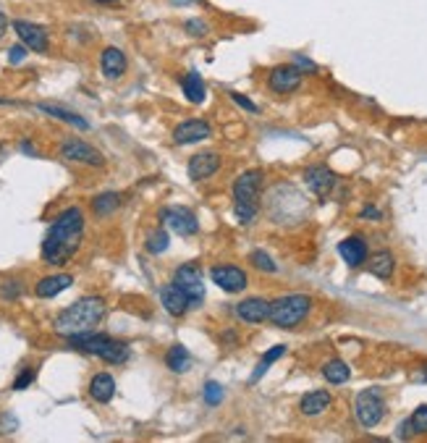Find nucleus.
I'll return each mask as SVG.
<instances>
[{
  "mask_svg": "<svg viewBox=\"0 0 427 443\" xmlns=\"http://www.w3.org/2000/svg\"><path fill=\"white\" fill-rule=\"evenodd\" d=\"M89 396L100 401V404H107L113 396H116V381H113V375H107V372H97L95 378L89 381Z\"/></svg>",
  "mask_w": 427,
  "mask_h": 443,
  "instance_id": "obj_22",
  "label": "nucleus"
},
{
  "mask_svg": "<svg viewBox=\"0 0 427 443\" xmlns=\"http://www.w3.org/2000/svg\"><path fill=\"white\" fill-rule=\"evenodd\" d=\"M181 87H184V95H186V100L189 103H194V105H200L202 100H204V82H202V76L197 71H189L186 76H184V82H181Z\"/></svg>",
  "mask_w": 427,
  "mask_h": 443,
  "instance_id": "obj_25",
  "label": "nucleus"
},
{
  "mask_svg": "<svg viewBox=\"0 0 427 443\" xmlns=\"http://www.w3.org/2000/svg\"><path fill=\"white\" fill-rule=\"evenodd\" d=\"M362 218H375V220H380V210L378 207H365V210H362Z\"/></svg>",
  "mask_w": 427,
  "mask_h": 443,
  "instance_id": "obj_39",
  "label": "nucleus"
},
{
  "mask_svg": "<svg viewBox=\"0 0 427 443\" xmlns=\"http://www.w3.org/2000/svg\"><path fill=\"white\" fill-rule=\"evenodd\" d=\"M144 247H147L150 254H160V252H166L168 250V234L157 228V231H152V234L147 236V244H144Z\"/></svg>",
  "mask_w": 427,
  "mask_h": 443,
  "instance_id": "obj_31",
  "label": "nucleus"
},
{
  "mask_svg": "<svg viewBox=\"0 0 427 443\" xmlns=\"http://www.w3.org/2000/svg\"><path fill=\"white\" fill-rule=\"evenodd\" d=\"M284 354H286V347H281V344H278V347H273V349H270V351H268V354H265V357H262V360L257 362V370L252 372L250 383H257V381H260L262 375H265V372L270 370V365H273V362H278V360H281V357H284Z\"/></svg>",
  "mask_w": 427,
  "mask_h": 443,
  "instance_id": "obj_30",
  "label": "nucleus"
},
{
  "mask_svg": "<svg viewBox=\"0 0 427 443\" xmlns=\"http://www.w3.org/2000/svg\"><path fill=\"white\" fill-rule=\"evenodd\" d=\"M13 32L19 35V40H21L29 50H35V53H48V48H50L48 32H45L40 24L21 21V19H19V21H13Z\"/></svg>",
  "mask_w": 427,
  "mask_h": 443,
  "instance_id": "obj_13",
  "label": "nucleus"
},
{
  "mask_svg": "<svg viewBox=\"0 0 427 443\" xmlns=\"http://www.w3.org/2000/svg\"><path fill=\"white\" fill-rule=\"evenodd\" d=\"M236 318L247 325H260L270 320V302L262 297H250V299L236 304Z\"/></svg>",
  "mask_w": 427,
  "mask_h": 443,
  "instance_id": "obj_14",
  "label": "nucleus"
},
{
  "mask_svg": "<svg viewBox=\"0 0 427 443\" xmlns=\"http://www.w3.org/2000/svg\"><path fill=\"white\" fill-rule=\"evenodd\" d=\"M354 412L362 428H375V425H380V419L385 417V399H383V391H380V388L362 391V394L356 396Z\"/></svg>",
  "mask_w": 427,
  "mask_h": 443,
  "instance_id": "obj_6",
  "label": "nucleus"
},
{
  "mask_svg": "<svg viewBox=\"0 0 427 443\" xmlns=\"http://www.w3.org/2000/svg\"><path fill=\"white\" fill-rule=\"evenodd\" d=\"M6 32H8V19H6V13L0 11V40H3Z\"/></svg>",
  "mask_w": 427,
  "mask_h": 443,
  "instance_id": "obj_40",
  "label": "nucleus"
},
{
  "mask_svg": "<svg viewBox=\"0 0 427 443\" xmlns=\"http://www.w3.org/2000/svg\"><path fill=\"white\" fill-rule=\"evenodd\" d=\"M84 239V213L79 207H66L50 226L42 241V260L48 265H66Z\"/></svg>",
  "mask_w": 427,
  "mask_h": 443,
  "instance_id": "obj_1",
  "label": "nucleus"
},
{
  "mask_svg": "<svg viewBox=\"0 0 427 443\" xmlns=\"http://www.w3.org/2000/svg\"><path fill=\"white\" fill-rule=\"evenodd\" d=\"M231 100H234V103H238V105H241V108L244 110H250V113H257V105H254V103H252L250 97H244V95H238V92H231Z\"/></svg>",
  "mask_w": 427,
  "mask_h": 443,
  "instance_id": "obj_37",
  "label": "nucleus"
},
{
  "mask_svg": "<svg viewBox=\"0 0 427 443\" xmlns=\"http://www.w3.org/2000/svg\"><path fill=\"white\" fill-rule=\"evenodd\" d=\"M309 312H312V297L307 294H284L270 302V320L284 331L302 325L309 318Z\"/></svg>",
  "mask_w": 427,
  "mask_h": 443,
  "instance_id": "obj_5",
  "label": "nucleus"
},
{
  "mask_svg": "<svg viewBox=\"0 0 427 443\" xmlns=\"http://www.w3.org/2000/svg\"><path fill=\"white\" fill-rule=\"evenodd\" d=\"M35 375H37V372L32 370V367H26V370L21 372V375H19L16 381H13V388H16V391H24L26 385H29V383H32V381H35Z\"/></svg>",
  "mask_w": 427,
  "mask_h": 443,
  "instance_id": "obj_36",
  "label": "nucleus"
},
{
  "mask_svg": "<svg viewBox=\"0 0 427 443\" xmlns=\"http://www.w3.org/2000/svg\"><path fill=\"white\" fill-rule=\"evenodd\" d=\"M73 284V276L69 273H55V276H45L37 281L35 286V294L40 299H53V297H58L60 291H66V288Z\"/></svg>",
  "mask_w": 427,
  "mask_h": 443,
  "instance_id": "obj_19",
  "label": "nucleus"
},
{
  "mask_svg": "<svg viewBox=\"0 0 427 443\" xmlns=\"http://www.w3.org/2000/svg\"><path fill=\"white\" fill-rule=\"evenodd\" d=\"M160 220L166 223L171 231H176L178 236H191L200 231V220L191 213L189 207H181V205H173V207H166L160 213Z\"/></svg>",
  "mask_w": 427,
  "mask_h": 443,
  "instance_id": "obj_9",
  "label": "nucleus"
},
{
  "mask_svg": "<svg viewBox=\"0 0 427 443\" xmlns=\"http://www.w3.org/2000/svg\"><path fill=\"white\" fill-rule=\"evenodd\" d=\"M166 365L171 367L173 372H186L191 367V354L186 347H181V344H176V347L168 349L166 354Z\"/></svg>",
  "mask_w": 427,
  "mask_h": 443,
  "instance_id": "obj_26",
  "label": "nucleus"
},
{
  "mask_svg": "<svg viewBox=\"0 0 427 443\" xmlns=\"http://www.w3.org/2000/svg\"><path fill=\"white\" fill-rule=\"evenodd\" d=\"M262 171H244L234 181V213L241 223H252L260 210Z\"/></svg>",
  "mask_w": 427,
  "mask_h": 443,
  "instance_id": "obj_4",
  "label": "nucleus"
},
{
  "mask_svg": "<svg viewBox=\"0 0 427 443\" xmlns=\"http://www.w3.org/2000/svg\"><path fill=\"white\" fill-rule=\"evenodd\" d=\"M202 394H204V404H210V407H218V404L223 401V385L215 383V381H210V383H204Z\"/></svg>",
  "mask_w": 427,
  "mask_h": 443,
  "instance_id": "obj_33",
  "label": "nucleus"
},
{
  "mask_svg": "<svg viewBox=\"0 0 427 443\" xmlns=\"http://www.w3.org/2000/svg\"><path fill=\"white\" fill-rule=\"evenodd\" d=\"M103 315H105V299H100V297H84V299L73 302L71 307L58 312L53 328H55V333L69 338V336L95 331V325L103 320Z\"/></svg>",
  "mask_w": 427,
  "mask_h": 443,
  "instance_id": "obj_2",
  "label": "nucleus"
},
{
  "mask_svg": "<svg viewBox=\"0 0 427 443\" xmlns=\"http://www.w3.org/2000/svg\"><path fill=\"white\" fill-rule=\"evenodd\" d=\"M250 263L254 265L257 270H262V273H275V268H278V265L270 260V254H265L262 250L252 252V254H250Z\"/></svg>",
  "mask_w": 427,
  "mask_h": 443,
  "instance_id": "obj_32",
  "label": "nucleus"
},
{
  "mask_svg": "<svg viewBox=\"0 0 427 443\" xmlns=\"http://www.w3.org/2000/svg\"><path fill=\"white\" fill-rule=\"evenodd\" d=\"M119 205H121L119 192H105L92 200V210H95V216L105 218V216H110L113 210H119Z\"/></svg>",
  "mask_w": 427,
  "mask_h": 443,
  "instance_id": "obj_28",
  "label": "nucleus"
},
{
  "mask_svg": "<svg viewBox=\"0 0 427 443\" xmlns=\"http://www.w3.org/2000/svg\"><path fill=\"white\" fill-rule=\"evenodd\" d=\"M304 179H307V186L317 194V197H328V194L333 192V186H336V176H333V171H328L325 166H312L307 173H304Z\"/></svg>",
  "mask_w": 427,
  "mask_h": 443,
  "instance_id": "obj_18",
  "label": "nucleus"
},
{
  "mask_svg": "<svg viewBox=\"0 0 427 443\" xmlns=\"http://www.w3.org/2000/svg\"><path fill=\"white\" fill-rule=\"evenodd\" d=\"M60 157L71 160V163H82V166H105V157L92 144L82 142V139H66L60 144Z\"/></svg>",
  "mask_w": 427,
  "mask_h": 443,
  "instance_id": "obj_10",
  "label": "nucleus"
},
{
  "mask_svg": "<svg viewBox=\"0 0 427 443\" xmlns=\"http://www.w3.org/2000/svg\"><path fill=\"white\" fill-rule=\"evenodd\" d=\"M210 137H213V126L202 119L181 121L173 129V142L176 144H194L202 142V139H210Z\"/></svg>",
  "mask_w": 427,
  "mask_h": 443,
  "instance_id": "obj_12",
  "label": "nucleus"
},
{
  "mask_svg": "<svg viewBox=\"0 0 427 443\" xmlns=\"http://www.w3.org/2000/svg\"><path fill=\"white\" fill-rule=\"evenodd\" d=\"M210 278H213V284H218L228 294H238V291H244L250 286L247 273L241 268H236V265H215L210 270Z\"/></svg>",
  "mask_w": 427,
  "mask_h": 443,
  "instance_id": "obj_11",
  "label": "nucleus"
},
{
  "mask_svg": "<svg viewBox=\"0 0 427 443\" xmlns=\"http://www.w3.org/2000/svg\"><path fill=\"white\" fill-rule=\"evenodd\" d=\"M302 76H304V71L299 66L284 63V66H275L273 71L268 73V87L275 95H291L302 87Z\"/></svg>",
  "mask_w": 427,
  "mask_h": 443,
  "instance_id": "obj_8",
  "label": "nucleus"
},
{
  "mask_svg": "<svg viewBox=\"0 0 427 443\" xmlns=\"http://www.w3.org/2000/svg\"><path fill=\"white\" fill-rule=\"evenodd\" d=\"M186 32L194 37H204L210 32V26L204 24V21H200V19H189V21H186Z\"/></svg>",
  "mask_w": 427,
  "mask_h": 443,
  "instance_id": "obj_35",
  "label": "nucleus"
},
{
  "mask_svg": "<svg viewBox=\"0 0 427 443\" xmlns=\"http://www.w3.org/2000/svg\"><path fill=\"white\" fill-rule=\"evenodd\" d=\"M37 108L42 110V113H48V116H53V119H60V121H66V123H71V126L89 129V123H87L82 116L71 113V110H63V108H58V105H48V103H42V105H37Z\"/></svg>",
  "mask_w": 427,
  "mask_h": 443,
  "instance_id": "obj_27",
  "label": "nucleus"
},
{
  "mask_svg": "<svg viewBox=\"0 0 427 443\" xmlns=\"http://www.w3.org/2000/svg\"><path fill=\"white\" fill-rule=\"evenodd\" d=\"M331 404H333V396L328 394V391H309V394L302 396L299 412H302L304 417H317V415H322Z\"/></svg>",
  "mask_w": 427,
  "mask_h": 443,
  "instance_id": "obj_21",
  "label": "nucleus"
},
{
  "mask_svg": "<svg viewBox=\"0 0 427 443\" xmlns=\"http://www.w3.org/2000/svg\"><path fill=\"white\" fill-rule=\"evenodd\" d=\"M21 294V281H6V286L0 288V297L6 299H16Z\"/></svg>",
  "mask_w": 427,
  "mask_h": 443,
  "instance_id": "obj_34",
  "label": "nucleus"
},
{
  "mask_svg": "<svg viewBox=\"0 0 427 443\" xmlns=\"http://www.w3.org/2000/svg\"><path fill=\"white\" fill-rule=\"evenodd\" d=\"M297 66H299V69H309V71H315V66H312L309 60H304V58H297Z\"/></svg>",
  "mask_w": 427,
  "mask_h": 443,
  "instance_id": "obj_41",
  "label": "nucleus"
},
{
  "mask_svg": "<svg viewBox=\"0 0 427 443\" xmlns=\"http://www.w3.org/2000/svg\"><path fill=\"white\" fill-rule=\"evenodd\" d=\"M26 45L24 42H21V45H13L11 50H8V60H11V63H21V60H24V55H26Z\"/></svg>",
  "mask_w": 427,
  "mask_h": 443,
  "instance_id": "obj_38",
  "label": "nucleus"
},
{
  "mask_svg": "<svg viewBox=\"0 0 427 443\" xmlns=\"http://www.w3.org/2000/svg\"><path fill=\"white\" fill-rule=\"evenodd\" d=\"M218 168H220V155L218 153H200V155H194L189 160V179L194 181H202V179H210L213 173H218Z\"/></svg>",
  "mask_w": 427,
  "mask_h": 443,
  "instance_id": "obj_16",
  "label": "nucleus"
},
{
  "mask_svg": "<svg viewBox=\"0 0 427 443\" xmlns=\"http://www.w3.org/2000/svg\"><path fill=\"white\" fill-rule=\"evenodd\" d=\"M322 378L333 385H341L351 378V370H349V365L344 360H328L322 365Z\"/></svg>",
  "mask_w": 427,
  "mask_h": 443,
  "instance_id": "obj_24",
  "label": "nucleus"
},
{
  "mask_svg": "<svg viewBox=\"0 0 427 443\" xmlns=\"http://www.w3.org/2000/svg\"><path fill=\"white\" fill-rule=\"evenodd\" d=\"M412 433H427V404L415 409V415L401 425V435H412Z\"/></svg>",
  "mask_w": 427,
  "mask_h": 443,
  "instance_id": "obj_29",
  "label": "nucleus"
},
{
  "mask_svg": "<svg viewBox=\"0 0 427 443\" xmlns=\"http://www.w3.org/2000/svg\"><path fill=\"white\" fill-rule=\"evenodd\" d=\"M160 302H163V307H166L168 315H173V318H181V315H186L191 307V302L189 297L181 291V288L171 281L168 286L160 288Z\"/></svg>",
  "mask_w": 427,
  "mask_h": 443,
  "instance_id": "obj_15",
  "label": "nucleus"
},
{
  "mask_svg": "<svg viewBox=\"0 0 427 443\" xmlns=\"http://www.w3.org/2000/svg\"><path fill=\"white\" fill-rule=\"evenodd\" d=\"M367 265H369V273H372V276L388 281V278L393 276V270H396V257H393V252L380 250V252H375V254L369 257Z\"/></svg>",
  "mask_w": 427,
  "mask_h": 443,
  "instance_id": "obj_23",
  "label": "nucleus"
},
{
  "mask_svg": "<svg viewBox=\"0 0 427 443\" xmlns=\"http://www.w3.org/2000/svg\"><path fill=\"white\" fill-rule=\"evenodd\" d=\"M338 254L344 257V263L349 268H359V265L367 263V241L362 236H349L338 244Z\"/></svg>",
  "mask_w": 427,
  "mask_h": 443,
  "instance_id": "obj_17",
  "label": "nucleus"
},
{
  "mask_svg": "<svg viewBox=\"0 0 427 443\" xmlns=\"http://www.w3.org/2000/svg\"><path fill=\"white\" fill-rule=\"evenodd\" d=\"M97 3H113V0H97Z\"/></svg>",
  "mask_w": 427,
  "mask_h": 443,
  "instance_id": "obj_43",
  "label": "nucleus"
},
{
  "mask_svg": "<svg viewBox=\"0 0 427 443\" xmlns=\"http://www.w3.org/2000/svg\"><path fill=\"white\" fill-rule=\"evenodd\" d=\"M168 3H173V6H191V3H197V0H168Z\"/></svg>",
  "mask_w": 427,
  "mask_h": 443,
  "instance_id": "obj_42",
  "label": "nucleus"
},
{
  "mask_svg": "<svg viewBox=\"0 0 427 443\" xmlns=\"http://www.w3.org/2000/svg\"><path fill=\"white\" fill-rule=\"evenodd\" d=\"M69 344L73 349L84 351V354H95V357L110 362V365H123V362L129 360V344L107 333H95V331L76 333L69 336Z\"/></svg>",
  "mask_w": 427,
  "mask_h": 443,
  "instance_id": "obj_3",
  "label": "nucleus"
},
{
  "mask_svg": "<svg viewBox=\"0 0 427 443\" xmlns=\"http://www.w3.org/2000/svg\"><path fill=\"white\" fill-rule=\"evenodd\" d=\"M173 284H176L186 297H189L191 307H200L202 299H204V284H202L200 265L186 263V265H181V268H176V273H173Z\"/></svg>",
  "mask_w": 427,
  "mask_h": 443,
  "instance_id": "obj_7",
  "label": "nucleus"
},
{
  "mask_svg": "<svg viewBox=\"0 0 427 443\" xmlns=\"http://www.w3.org/2000/svg\"><path fill=\"white\" fill-rule=\"evenodd\" d=\"M126 55L119 48H105L100 55V69L105 73V79H121L126 73Z\"/></svg>",
  "mask_w": 427,
  "mask_h": 443,
  "instance_id": "obj_20",
  "label": "nucleus"
}]
</instances>
